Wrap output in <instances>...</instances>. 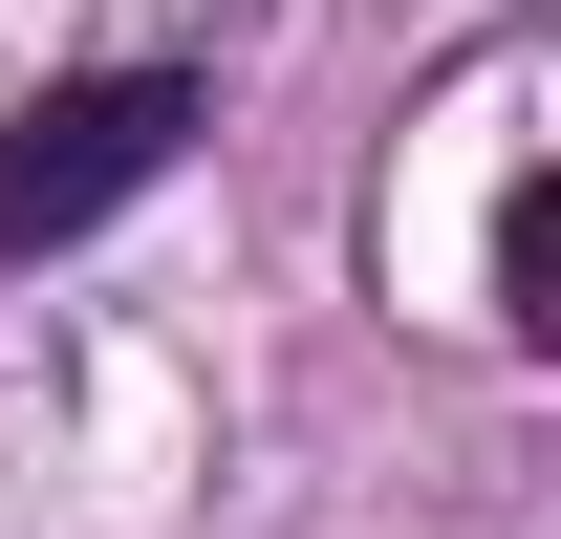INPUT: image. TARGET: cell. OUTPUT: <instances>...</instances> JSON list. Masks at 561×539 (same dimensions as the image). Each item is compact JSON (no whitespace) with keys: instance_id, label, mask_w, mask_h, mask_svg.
<instances>
[{"instance_id":"6da1fadb","label":"cell","mask_w":561,"mask_h":539,"mask_svg":"<svg viewBox=\"0 0 561 539\" xmlns=\"http://www.w3.org/2000/svg\"><path fill=\"white\" fill-rule=\"evenodd\" d=\"M195 151V66H108V87H44L22 130H0V260H44L87 216H130L151 173Z\"/></svg>"},{"instance_id":"7a4b0ae2","label":"cell","mask_w":561,"mask_h":539,"mask_svg":"<svg viewBox=\"0 0 561 539\" xmlns=\"http://www.w3.org/2000/svg\"><path fill=\"white\" fill-rule=\"evenodd\" d=\"M496 324L561 345V173H518V195H496Z\"/></svg>"}]
</instances>
